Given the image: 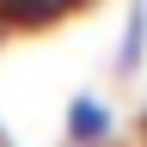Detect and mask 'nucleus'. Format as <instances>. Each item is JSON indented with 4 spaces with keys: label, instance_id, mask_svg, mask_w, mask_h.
<instances>
[{
    "label": "nucleus",
    "instance_id": "obj_3",
    "mask_svg": "<svg viewBox=\"0 0 147 147\" xmlns=\"http://www.w3.org/2000/svg\"><path fill=\"white\" fill-rule=\"evenodd\" d=\"M147 61V0H129L123 12V43H117V74L129 80V74H141Z\"/></svg>",
    "mask_w": 147,
    "mask_h": 147
},
{
    "label": "nucleus",
    "instance_id": "obj_1",
    "mask_svg": "<svg viewBox=\"0 0 147 147\" xmlns=\"http://www.w3.org/2000/svg\"><path fill=\"white\" fill-rule=\"evenodd\" d=\"M110 129H117V117H110V104L98 92H74L67 98V117H61V141L67 147H104Z\"/></svg>",
    "mask_w": 147,
    "mask_h": 147
},
{
    "label": "nucleus",
    "instance_id": "obj_4",
    "mask_svg": "<svg viewBox=\"0 0 147 147\" xmlns=\"http://www.w3.org/2000/svg\"><path fill=\"white\" fill-rule=\"evenodd\" d=\"M74 6H92V0H74Z\"/></svg>",
    "mask_w": 147,
    "mask_h": 147
},
{
    "label": "nucleus",
    "instance_id": "obj_2",
    "mask_svg": "<svg viewBox=\"0 0 147 147\" xmlns=\"http://www.w3.org/2000/svg\"><path fill=\"white\" fill-rule=\"evenodd\" d=\"M67 12H80L74 0H0V31H49Z\"/></svg>",
    "mask_w": 147,
    "mask_h": 147
}]
</instances>
